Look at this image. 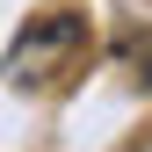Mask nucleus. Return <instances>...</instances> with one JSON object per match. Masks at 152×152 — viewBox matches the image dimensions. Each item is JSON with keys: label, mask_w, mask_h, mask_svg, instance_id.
Returning <instances> with one entry per match:
<instances>
[{"label": "nucleus", "mask_w": 152, "mask_h": 152, "mask_svg": "<svg viewBox=\"0 0 152 152\" xmlns=\"http://www.w3.org/2000/svg\"><path fill=\"white\" fill-rule=\"evenodd\" d=\"M72 51H80V15H65V7H51V15H36V22L15 36V58H7V80H58V72L72 65Z\"/></svg>", "instance_id": "nucleus-1"}]
</instances>
